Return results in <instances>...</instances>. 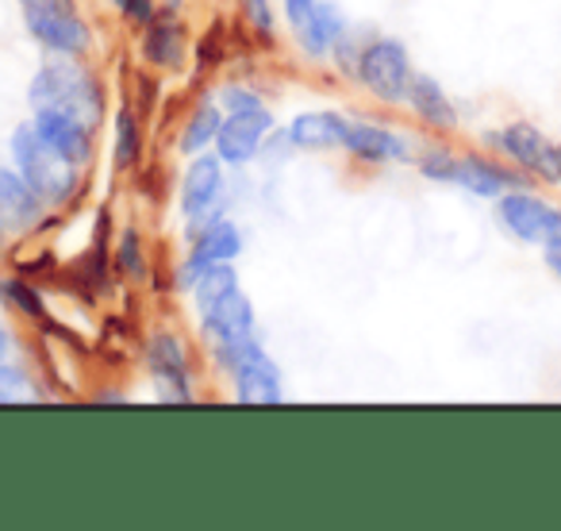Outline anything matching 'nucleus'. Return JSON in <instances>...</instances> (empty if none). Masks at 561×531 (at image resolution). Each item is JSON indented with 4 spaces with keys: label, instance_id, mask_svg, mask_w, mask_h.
<instances>
[{
    "label": "nucleus",
    "instance_id": "obj_3",
    "mask_svg": "<svg viewBox=\"0 0 561 531\" xmlns=\"http://www.w3.org/2000/svg\"><path fill=\"white\" fill-rule=\"evenodd\" d=\"M496 219L523 247H546L561 235V204H550L530 189H507L496 196Z\"/></svg>",
    "mask_w": 561,
    "mask_h": 531
},
{
    "label": "nucleus",
    "instance_id": "obj_9",
    "mask_svg": "<svg viewBox=\"0 0 561 531\" xmlns=\"http://www.w3.org/2000/svg\"><path fill=\"white\" fill-rule=\"evenodd\" d=\"M454 185H461L473 196H484V201H496V196H504L507 189H523L512 170H504L500 162L481 158V155H458V166H454Z\"/></svg>",
    "mask_w": 561,
    "mask_h": 531
},
{
    "label": "nucleus",
    "instance_id": "obj_15",
    "mask_svg": "<svg viewBox=\"0 0 561 531\" xmlns=\"http://www.w3.org/2000/svg\"><path fill=\"white\" fill-rule=\"evenodd\" d=\"M408 104H412L415 116L427 120L431 127H443V132H450V127L458 124L454 101L446 97V89L438 86L435 78H427V74H415V78H412V89H408Z\"/></svg>",
    "mask_w": 561,
    "mask_h": 531
},
{
    "label": "nucleus",
    "instance_id": "obj_19",
    "mask_svg": "<svg viewBox=\"0 0 561 531\" xmlns=\"http://www.w3.org/2000/svg\"><path fill=\"white\" fill-rule=\"evenodd\" d=\"M193 290H196V301H201V308L208 313V308L216 305V301H224L227 293L239 290V285H234V270H231V266L216 262V266H208V270H204L201 278H196Z\"/></svg>",
    "mask_w": 561,
    "mask_h": 531
},
{
    "label": "nucleus",
    "instance_id": "obj_10",
    "mask_svg": "<svg viewBox=\"0 0 561 531\" xmlns=\"http://www.w3.org/2000/svg\"><path fill=\"white\" fill-rule=\"evenodd\" d=\"M35 127H39V135L50 143V147H58L66 158H70L73 166L89 162V155H93V132H89V124H81L78 116H66V112H55V109H43L39 116H35Z\"/></svg>",
    "mask_w": 561,
    "mask_h": 531
},
{
    "label": "nucleus",
    "instance_id": "obj_11",
    "mask_svg": "<svg viewBox=\"0 0 561 531\" xmlns=\"http://www.w3.org/2000/svg\"><path fill=\"white\" fill-rule=\"evenodd\" d=\"M27 27H32L35 39L55 50V55H81V50L89 47V27L81 24L73 12H32Z\"/></svg>",
    "mask_w": 561,
    "mask_h": 531
},
{
    "label": "nucleus",
    "instance_id": "obj_21",
    "mask_svg": "<svg viewBox=\"0 0 561 531\" xmlns=\"http://www.w3.org/2000/svg\"><path fill=\"white\" fill-rule=\"evenodd\" d=\"M219 127H224V120H219V109L211 101H204L201 109H196L188 132L181 135V150H201L204 143H211V135H219Z\"/></svg>",
    "mask_w": 561,
    "mask_h": 531
},
{
    "label": "nucleus",
    "instance_id": "obj_29",
    "mask_svg": "<svg viewBox=\"0 0 561 531\" xmlns=\"http://www.w3.org/2000/svg\"><path fill=\"white\" fill-rule=\"evenodd\" d=\"M124 262H127L131 274H139V239H135V235H127L124 239Z\"/></svg>",
    "mask_w": 561,
    "mask_h": 531
},
{
    "label": "nucleus",
    "instance_id": "obj_32",
    "mask_svg": "<svg viewBox=\"0 0 561 531\" xmlns=\"http://www.w3.org/2000/svg\"><path fill=\"white\" fill-rule=\"evenodd\" d=\"M4 347H9V339H4V328H0V359H4Z\"/></svg>",
    "mask_w": 561,
    "mask_h": 531
},
{
    "label": "nucleus",
    "instance_id": "obj_20",
    "mask_svg": "<svg viewBox=\"0 0 561 531\" xmlns=\"http://www.w3.org/2000/svg\"><path fill=\"white\" fill-rule=\"evenodd\" d=\"M147 58L154 66H181V35L173 24H150V35H147Z\"/></svg>",
    "mask_w": 561,
    "mask_h": 531
},
{
    "label": "nucleus",
    "instance_id": "obj_14",
    "mask_svg": "<svg viewBox=\"0 0 561 531\" xmlns=\"http://www.w3.org/2000/svg\"><path fill=\"white\" fill-rule=\"evenodd\" d=\"M234 255H239V231L219 219V224H211L208 231L201 235V242H196L193 258H188V266H185V285H193L208 266L231 262Z\"/></svg>",
    "mask_w": 561,
    "mask_h": 531
},
{
    "label": "nucleus",
    "instance_id": "obj_6",
    "mask_svg": "<svg viewBox=\"0 0 561 531\" xmlns=\"http://www.w3.org/2000/svg\"><path fill=\"white\" fill-rule=\"evenodd\" d=\"M234 366V382H239V400L242 405H277L280 400V382L277 366L265 359V351L247 339L242 347H234L231 354H224Z\"/></svg>",
    "mask_w": 561,
    "mask_h": 531
},
{
    "label": "nucleus",
    "instance_id": "obj_7",
    "mask_svg": "<svg viewBox=\"0 0 561 531\" xmlns=\"http://www.w3.org/2000/svg\"><path fill=\"white\" fill-rule=\"evenodd\" d=\"M265 132H270V116H265L262 109H247V112H234L231 120H227L224 127H219L216 135V147H219V158L224 162H250L254 158V150L262 147Z\"/></svg>",
    "mask_w": 561,
    "mask_h": 531
},
{
    "label": "nucleus",
    "instance_id": "obj_28",
    "mask_svg": "<svg viewBox=\"0 0 561 531\" xmlns=\"http://www.w3.org/2000/svg\"><path fill=\"white\" fill-rule=\"evenodd\" d=\"M542 262H546V270H550V274L561 282V235H558V239H550V242L542 247Z\"/></svg>",
    "mask_w": 561,
    "mask_h": 531
},
{
    "label": "nucleus",
    "instance_id": "obj_16",
    "mask_svg": "<svg viewBox=\"0 0 561 531\" xmlns=\"http://www.w3.org/2000/svg\"><path fill=\"white\" fill-rule=\"evenodd\" d=\"M346 120L335 116V112H305V116L293 120L289 127V139L305 150H323V147H335V143L346 139Z\"/></svg>",
    "mask_w": 561,
    "mask_h": 531
},
{
    "label": "nucleus",
    "instance_id": "obj_4",
    "mask_svg": "<svg viewBox=\"0 0 561 531\" xmlns=\"http://www.w3.org/2000/svg\"><path fill=\"white\" fill-rule=\"evenodd\" d=\"M492 147L515 162V170L527 173L530 181H542V185H561V162H558V143L546 139V132H538L535 124L519 120V124H507L492 135Z\"/></svg>",
    "mask_w": 561,
    "mask_h": 531
},
{
    "label": "nucleus",
    "instance_id": "obj_8",
    "mask_svg": "<svg viewBox=\"0 0 561 531\" xmlns=\"http://www.w3.org/2000/svg\"><path fill=\"white\" fill-rule=\"evenodd\" d=\"M204 320H208V331L219 339V351L231 354L234 347H242L247 339H254L250 331H254V313H250V301L242 297L239 290H231L224 301H216V305L204 313Z\"/></svg>",
    "mask_w": 561,
    "mask_h": 531
},
{
    "label": "nucleus",
    "instance_id": "obj_13",
    "mask_svg": "<svg viewBox=\"0 0 561 531\" xmlns=\"http://www.w3.org/2000/svg\"><path fill=\"white\" fill-rule=\"evenodd\" d=\"M150 370H154L162 400H188V374H185V359H181L178 339L158 336L154 343H150Z\"/></svg>",
    "mask_w": 561,
    "mask_h": 531
},
{
    "label": "nucleus",
    "instance_id": "obj_33",
    "mask_svg": "<svg viewBox=\"0 0 561 531\" xmlns=\"http://www.w3.org/2000/svg\"><path fill=\"white\" fill-rule=\"evenodd\" d=\"M558 162H561V143H558Z\"/></svg>",
    "mask_w": 561,
    "mask_h": 531
},
{
    "label": "nucleus",
    "instance_id": "obj_26",
    "mask_svg": "<svg viewBox=\"0 0 561 531\" xmlns=\"http://www.w3.org/2000/svg\"><path fill=\"white\" fill-rule=\"evenodd\" d=\"M116 4L131 20H139V24H154V4H150V0H116Z\"/></svg>",
    "mask_w": 561,
    "mask_h": 531
},
{
    "label": "nucleus",
    "instance_id": "obj_1",
    "mask_svg": "<svg viewBox=\"0 0 561 531\" xmlns=\"http://www.w3.org/2000/svg\"><path fill=\"white\" fill-rule=\"evenodd\" d=\"M12 155H16L20 178L35 189V196H39L43 204L66 201V196L73 193V185H78V166L58 147H50L35 124H24L12 135Z\"/></svg>",
    "mask_w": 561,
    "mask_h": 531
},
{
    "label": "nucleus",
    "instance_id": "obj_31",
    "mask_svg": "<svg viewBox=\"0 0 561 531\" xmlns=\"http://www.w3.org/2000/svg\"><path fill=\"white\" fill-rule=\"evenodd\" d=\"M247 9H250V16H254V24H270V12H265V0H247Z\"/></svg>",
    "mask_w": 561,
    "mask_h": 531
},
{
    "label": "nucleus",
    "instance_id": "obj_5",
    "mask_svg": "<svg viewBox=\"0 0 561 531\" xmlns=\"http://www.w3.org/2000/svg\"><path fill=\"white\" fill-rule=\"evenodd\" d=\"M358 74L366 81V89L381 101L397 104V101H408V89H412V58H408L404 43L397 39H377L366 47L358 63Z\"/></svg>",
    "mask_w": 561,
    "mask_h": 531
},
{
    "label": "nucleus",
    "instance_id": "obj_12",
    "mask_svg": "<svg viewBox=\"0 0 561 531\" xmlns=\"http://www.w3.org/2000/svg\"><path fill=\"white\" fill-rule=\"evenodd\" d=\"M224 158L201 155L185 173V189H181V208L188 219H201L204 212H211V204L219 201V189H224V173H219Z\"/></svg>",
    "mask_w": 561,
    "mask_h": 531
},
{
    "label": "nucleus",
    "instance_id": "obj_17",
    "mask_svg": "<svg viewBox=\"0 0 561 531\" xmlns=\"http://www.w3.org/2000/svg\"><path fill=\"white\" fill-rule=\"evenodd\" d=\"M39 196L20 173L0 170V219L12 227H27L39 219Z\"/></svg>",
    "mask_w": 561,
    "mask_h": 531
},
{
    "label": "nucleus",
    "instance_id": "obj_24",
    "mask_svg": "<svg viewBox=\"0 0 561 531\" xmlns=\"http://www.w3.org/2000/svg\"><path fill=\"white\" fill-rule=\"evenodd\" d=\"M27 377L12 366H0V400H24L27 397Z\"/></svg>",
    "mask_w": 561,
    "mask_h": 531
},
{
    "label": "nucleus",
    "instance_id": "obj_34",
    "mask_svg": "<svg viewBox=\"0 0 561 531\" xmlns=\"http://www.w3.org/2000/svg\"><path fill=\"white\" fill-rule=\"evenodd\" d=\"M0 231H4V219H0Z\"/></svg>",
    "mask_w": 561,
    "mask_h": 531
},
{
    "label": "nucleus",
    "instance_id": "obj_18",
    "mask_svg": "<svg viewBox=\"0 0 561 531\" xmlns=\"http://www.w3.org/2000/svg\"><path fill=\"white\" fill-rule=\"evenodd\" d=\"M343 143L358 158H366V162H389V158L404 155V143H400L392 132H385V127H374V124H351V127H346V139Z\"/></svg>",
    "mask_w": 561,
    "mask_h": 531
},
{
    "label": "nucleus",
    "instance_id": "obj_27",
    "mask_svg": "<svg viewBox=\"0 0 561 531\" xmlns=\"http://www.w3.org/2000/svg\"><path fill=\"white\" fill-rule=\"evenodd\" d=\"M24 4V16L32 12H73V0H20Z\"/></svg>",
    "mask_w": 561,
    "mask_h": 531
},
{
    "label": "nucleus",
    "instance_id": "obj_30",
    "mask_svg": "<svg viewBox=\"0 0 561 531\" xmlns=\"http://www.w3.org/2000/svg\"><path fill=\"white\" fill-rule=\"evenodd\" d=\"M227 97H231V101H227V104H231L234 112L257 109V104H254V97H250V93H239V89H227Z\"/></svg>",
    "mask_w": 561,
    "mask_h": 531
},
{
    "label": "nucleus",
    "instance_id": "obj_23",
    "mask_svg": "<svg viewBox=\"0 0 561 531\" xmlns=\"http://www.w3.org/2000/svg\"><path fill=\"white\" fill-rule=\"evenodd\" d=\"M454 166H458V155H450V150H431V155H423L420 170L435 181H454Z\"/></svg>",
    "mask_w": 561,
    "mask_h": 531
},
{
    "label": "nucleus",
    "instance_id": "obj_22",
    "mask_svg": "<svg viewBox=\"0 0 561 531\" xmlns=\"http://www.w3.org/2000/svg\"><path fill=\"white\" fill-rule=\"evenodd\" d=\"M135 150H139V132H135V120L127 116V112H119V120H116V162L131 166Z\"/></svg>",
    "mask_w": 561,
    "mask_h": 531
},
{
    "label": "nucleus",
    "instance_id": "obj_2",
    "mask_svg": "<svg viewBox=\"0 0 561 531\" xmlns=\"http://www.w3.org/2000/svg\"><path fill=\"white\" fill-rule=\"evenodd\" d=\"M32 101H35V112L43 109H55V112H66V116H78L81 124L93 127L101 120V93H96L93 78H89L81 66L73 63H50L39 70L32 86Z\"/></svg>",
    "mask_w": 561,
    "mask_h": 531
},
{
    "label": "nucleus",
    "instance_id": "obj_25",
    "mask_svg": "<svg viewBox=\"0 0 561 531\" xmlns=\"http://www.w3.org/2000/svg\"><path fill=\"white\" fill-rule=\"evenodd\" d=\"M285 12H289V20H293V27H305L308 20H312V12H316V0H285Z\"/></svg>",
    "mask_w": 561,
    "mask_h": 531
}]
</instances>
